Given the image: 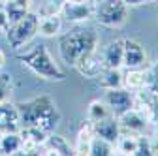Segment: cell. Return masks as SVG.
<instances>
[{
	"label": "cell",
	"mask_w": 158,
	"mask_h": 156,
	"mask_svg": "<svg viewBox=\"0 0 158 156\" xmlns=\"http://www.w3.org/2000/svg\"><path fill=\"white\" fill-rule=\"evenodd\" d=\"M17 60L23 66H27L32 73H36L38 77L47 81H64L66 75L62 72V68L55 62L53 55L49 53V49L44 43H34L30 47H21L19 51H15Z\"/></svg>",
	"instance_id": "obj_1"
},
{
	"label": "cell",
	"mask_w": 158,
	"mask_h": 156,
	"mask_svg": "<svg viewBox=\"0 0 158 156\" xmlns=\"http://www.w3.org/2000/svg\"><path fill=\"white\" fill-rule=\"evenodd\" d=\"M17 113H19V126H40L49 133L56 128L58 119H60L49 96H40V98L19 104Z\"/></svg>",
	"instance_id": "obj_2"
},
{
	"label": "cell",
	"mask_w": 158,
	"mask_h": 156,
	"mask_svg": "<svg viewBox=\"0 0 158 156\" xmlns=\"http://www.w3.org/2000/svg\"><path fill=\"white\" fill-rule=\"evenodd\" d=\"M98 47V36L92 30L85 28H73L66 34L60 36L58 40V51H60V58L68 64L73 66L83 55Z\"/></svg>",
	"instance_id": "obj_3"
},
{
	"label": "cell",
	"mask_w": 158,
	"mask_h": 156,
	"mask_svg": "<svg viewBox=\"0 0 158 156\" xmlns=\"http://www.w3.org/2000/svg\"><path fill=\"white\" fill-rule=\"evenodd\" d=\"M38 23H40V17L34 11H30L23 19H19V21L11 23L6 28V40H8L10 49L11 51H19L21 47L28 45L38 36Z\"/></svg>",
	"instance_id": "obj_4"
},
{
	"label": "cell",
	"mask_w": 158,
	"mask_h": 156,
	"mask_svg": "<svg viewBox=\"0 0 158 156\" xmlns=\"http://www.w3.org/2000/svg\"><path fill=\"white\" fill-rule=\"evenodd\" d=\"M126 15H128V6L123 0H98L96 2L94 19L104 27L117 28L124 25Z\"/></svg>",
	"instance_id": "obj_5"
},
{
	"label": "cell",
	"mask_w": 158,
	"mask_h": 156,
	"mask_svg": "<svg viewBox=\"0 0 158 156\" xmlns=\"http://www.w3.org/2000/svg\"><path fill=\"white\" fill-rule=\"evenodd\" d=\"M117 119H118V124H121V133H132V135H141L151 124L149 117L135 107H130L128 111L121 113Z\"/></svg>",
	"instance_id": "obj_6"
},
{
	"label": "cell",
	"mask_w": 158,
	"mask_h": 156,
	"mask_svg": "<svg viewBox=\"0 0 158 156\" xmlns=\"http://www.w3.org/2000/svg\"><path fill=\"white\" fill-rule=\"evenodd\" d=\"M94 10H96V4L92 2H68L66 0L60 10V17L66 23L79 25V23H85L89 19H92Z\"/></svg>",
	"instance_id": "obj_7"
},
{
	"label": "cell",
	"mask_w": 158,
	"mask_h": 156,
	"mask_svg": "<svg viewBox=\"0 0 158 156\" xmlns=\"http://www.w3.org/2000/svg\"><path fill=\"white\" fill-rule=\"evenodd\" d=\"M73 68L81 73L85 79H96L98 75L104 72V58H102V51L100 49H92L87 55H83L79 60L73 64Z\"/></svg>",
	"instance_id": "obj_8"
},
{
	"label": "cell",
	"mask_w": 158,
	"mask_h": 156,
	"mask_svg": "<svg viewBox=\"0 0 158 156\" xmlns=\"http://www.w3.org/2000/svg\"><path fill=\"white\" fill-rule=\"evenodd\" d=\"M104 102L107 104V107L111 109L113 115H121L124 111H128L134 105V98H132V92L124 87H117V88H106V96H104Z\"/></svg>",
	"instance_id": "obj_9"
},
{
	"label": "cell",
	"mask_w": 158,
	"mask_h": 156,
	"mask_svg": "<svg viewBox=\"0 0 158 156\" xmlns=\"http://www.w3.org/2000/svg\"><path fill=\"white\" fill-rule=\"evenodd\" d=\"M92 128H94V135H98V138H102L109 143H117V139L121 138V124H118V119L117 115H107L106 119H100L92 122Z\"/></svg>",
	"instance_id": "obj_10"
},
{
	"label": "cell",
	"mask_w": 158,
	"mask_h": 156,
	"mask_svg": "<svg viewBox=\"0 0 158 156\" xmlns=\"http://www.w3.org/2000/svg\"><path fill=\"white\" fill-rule=\"evenodd\" d=\"M145 62H147V55H145L143 45L135 40H124L123 66L124 68H141Z\"/></svg>",
	"instance_id": "obj_11"
},
{
	"label": "cell",
	"mask_w": 158,
	"mask_h": 156,
	"mask_svg": "<svg viewBox=\"0 0 158 156\" xmlns=\"http://www.w3.org/2000/svg\"><path fill=\"white\" fill-rule=\"evenodd\" d=\"M123 56H124V40H111L102 49L104 68H123Z\"/></svg>",
	"instance_id": "obj_12"
},
{
	"label": "cell",
	"mask_w": 158,
	"mask_h": 156,
	"mask_svg": "<svg viewBox=\"0 0 158 156\" xmlns=\"http://www.w3.org/2000/svg\"><path fill=\"white\" fill-rule=\"evenodd\" d=\"M42 154H58V156H70L73 154V147H70V143L66 141V138L56 133H49L47 139L42 145Z\"/></svg>",
	"instance_id": "obj_13"
},
{
	"label": "cell",
	"mask_w": 158,
	"mask_h": 156,
	"mask_svg": "<svg viewBox=\"0 0 158 156\" xmlns=\"http://www.w3.org/2000/svg\"><path fill=\"white\" fill-rule=\"evenodd\" d=\"M94 138V128L92 122L87 121L77 132V141L73 147V154H81V156H90V143Z\"/></svg>",
	"instance_id": "obj_14"
},
{
	"label": "cell",
	"mask_w": 158,
	"mask_h": 156,
	"mask_svg": "<svg viewBox=\"0 0 158 156\" xmlns=\"http://www.w3.org/2000/svg\"><path fill=\"white\" fill-rule=\"evenodd\" d=\"M32 4L34 0H10V2L4 4V10L8 13V19H10V25L23 19L25 15H28L32 11Z\"/></svg>",
	"instance_id": "obj_15"
},
{
	"label": "cell",
	"mask_w": 158,
	"mask_h": 156,
	"mask_svg": "<svg viewBox=\"0 0 158 156\" xmlns=\"http://www.w3.org/2000/svg\"><path fill=\"white\" fill-rule=\"evenodd\" d=\"M62 30V17L60 15H45L40 17L38 23V34L44 38H55Z\"/></svg>",
	"instance_id": "obj_16"
},
{
	"label": "cell",
	"mask_w": 158,
	"mask_h": 156,
	"mask_svg": "<svg viewBox=\"0 0 158 156\" xmlns=\"http://www.w3.org/2000/svg\"><path fill=\"white\" fill-rule=\"evenodd\" d=\"M147 83V72L141 68H126V72H123V87L128 88L130 92L143 88Z\"/></svg>",
	"instance_id": "obj_17"
},
{
	"label": "cell",
	"mask_w": 158,
	"mask_h": 156,
	"mask_svg": "<svg viewBox=\"0 0 158 156\" xmlns=\"http://www.w3.org/2000/svg\"><path fill=\"white\" fill-rule=\"evenodd\" d=\"M23 150V139L17 132H6L0 138V154H21Z\"/></svg>",
	"instance_id": "obj_18"
},
{
	"label": "cell",
	"mask_w": 158,
	"mask_h": 156,
	"mask_svg": "<svg viewBox=\"0 0 158 156\" xmlns=\"http://www.w3.org/2000/svg\"><path fill=\"white\" fill-rule=\"evenodd\" d=\"M137 143H139V135L132 133H121V138L115 143L117 154H126V156H135L137 152Z\"/></svg>",
	"instance_id": "obj_19"
},
{
	"label": "cell",
	"mask_w": 158,
	"mask_h": 156,
	"mask_svg": "<svg viewBox=\"0 0 158 156\" xmlns=\"http://www.w3.org/2000/svg\"><path fill=\"white\" fill-rule=\"evenodd\" d=\"M98 77H100V85L104 87V90L123 87V70L121 68H104V72Z\"/></svg>",
	"instance_id": "obj_20"
},
{
	"label": "cell",
	"mask_w": 158,
	"mask_h": 156,
	"mask_svg": "<svg viewBox=\"0 0 158 156\" xmlns=\"http://www.w3.org/2000/svg\"><path fill=\"white\" fill-rule=\"evenodd\" d=\"M0 122L10 124V126H19V113H17V105L6 102H0ZM21 128V126H19Z\"/></svg>",
	"instance_id": "obj_21"
},
{
	"label": "cell",
	"mask_w": 158,
	"mask_h": 156,
	"mask_svg": "<svg viewBox=\"0 0 158 156\" xmlns=\"http://www.w3.org/2000/svg\"><path fill=\"white\" fill-rule=\"evenodd\" d=\"M111 154H117L115 150V145L94 135L92 138V143H90V156H111Z\"/></svg>",
	"instance_id": "obj_22"
},
{
	"label": "cell",
	"mask_w": 158,
	"mask_h": 156,
	"mask_svg": "<svg viewBox=\"0 0 158 156\" xmlns=\"http://www.w3.org/2000/svg\"><path fill=\"white\" fill-rule=\"evenodd\" d=\"M107 115H111V109L107 107V104L104 100H94L89 104V115H87V121L96 122L100 119H106Z\"/></svg>",
	"instance_id": "obj_23"
},
{
	"label": "cell",
	"mask_w": 158,
	"mask_h": 156,
	"mask_svg": "<svg viewBox=\"0 0 158 156\" xmlns=\"http://www.w3.org/2000/svg\"><path fill=\"white\" fill-rule=\"evenodd\" d=\"M66 0H44L38 8V17H45V15H60V10L64 6Z\"/></svg>",
	"instance_id": "obj_24"
},
{
	"label": "cell",
	"mask_w": 158,
	"mask_h": 156,
	"mask_svg": "<svg viewBox=\"0 0 158 156\" xmlns=\"http://www.w3.org/2000/svg\"><path fill=\"white\" fill-rule=\"evenodd\" d=\"M145 72H147V83H145V87L154 96H158V62L152 64L151 68H147Z\"/></svg>",
	"instance_id": "obj_25"
},
{
	"label": "cell",
	"mask_w": 158,
	"mask_h": 156,
	"mask_svg": "<svg viewBox=\"0 0 158 156\" xmlns=\"http://www.w3.org/2000/svg\"><path fill=\"white\" fill-rule=\"evenodd\" d=\"M8 92H11V75L0 73V102L8 100Z\"/></svg>",
	"instance_id": "obj_26"
},
{
	"label": "cell",
	"mask_w": 158,
	"mask_h": 156,
	"mask_svg": "<svg viewBox=\"0 0 158 156\" xmlns=\"http://www.w3.org/2000/svg\"><path fill=\"white\" fill-rule=\"evenodd\" d=\"M10 27V19H8V13L4 8H0V30H6Z\"/></svg>",
	"instance_id": "obj_27"
},
{
	"label": "cell",
	"mask_w": 158,
	"mask_h": 156,
	"mask_svg": "<svg viewBox=\"0 0 158 156\" xmlns=\"http://www.w3.org/2000/svg\"><path fill=\"white\" fill-rule=\"evenodd\" d=\"M123 2L128 6V8H137V6H141V4H145L143 0H123Z\"/></svg>",
	"instance_id": "obj_28"
},
{
	"label": "cell",
	"mask_w": 158,
	"mask_h": 156,
	"mask_svg": "<svg viewBox=\"0 0 158 156\" xmlns=\"http://www.w3.org/2000/svg\"><path fill=\"white\" fill-rule=\"evenodd\" d=\"M4 64H6V55H4V51L0 49V70L4 68Z\"/></svg>",
	"instance_id": "obj_29"
},
{
	"label": "cell",
	"mask_w": 158,
	"mask_h": 156,
	"mask_svg": "<svg viewBox=\"0 0 158 156\" xmlns=\"http://www.w3.org/2000/svg\"><path fill=\"white\" fill-rule=\"evenodd\" d=\"M68 2H92V4H96V0H68Z\"/></svg>",
	"instance_id": "obj_30"
},
{
	"label": "cell",
	"mask_w": 158,
	"mask_h": 156,
	"mask_svg": "<svg viewBox=\"0 0 158 156\" xmlns=\"http://www.w3.org/2000/svg\"><path fill=\"white\" fill-rule=\"evenodd\" d=\"M0 2H2V4H6V2H10V0H0Z\"/></svg>",
	"instance_id": "obj_31"
},
{
	"label": "cell",
	"mask_w": 158,
	"mask_h": 156,
	"mask_svg": "<svg viewBox=\"0 0 158 156\" xmlns=\"http://www.w3.org/2000/svg\"><path fill=\"white\" fill-rule=\"evenodd\" d=\"M143 2H149V0H143Z\"/></svg>",
	"instance_id": "obj_32"
},
{
	"label": "cell",
	"mask_w": 158,
	"mask_h": 156,
	"mask_svg": "<svg viewBox=\"0 0 158 156\" xmlns=\"http://www.w3.org/2000/svg\"><path fill=\"white\" fill-rule=\"evenodd\" d=\"M96 2H98V0H96Z\"/></svg>",
	"instance_id": "obj_33"
}]
</instances>
